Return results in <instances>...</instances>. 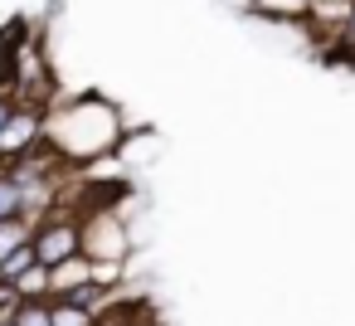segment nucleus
Wrapping results in <instances>:
<instances>
[{"instance_id": "nucleus-10", "label": "nucleus", "mask_w": 355, "mask_h": 326, "mask_svg": "<svg viewBox=\"0 0 355 326\" xmlns=\"http://www.w3.org/2000/svg\"><path fill=\"white\" fill-rule=\"evenodd\" d=\"M331 44H336V49H340L345 59H355V10H350V20H345V25H340V30L331 35Z\"/></svg>"}, {"instance_id": "nucleus-8", "label": "nucleus", "mask_w": 355, "mask_h": 326, "mask_svg": "<svg viewBox=\"0 0 355 326\" xmlns=\"http://www.w3.org/2000/svg\"><path fill=\"white\" fill-rule=\"evenodd\" d=\"M103 311L93 307H78V302H54V326H98Z\"/></svg>"}, {"instance_id": "nucleus-2", "label": "nucleus", "mask_w": 355, "mask_h": 326, "mask_svg": "<svg viewBox=\"0 0 355 326\" xmlns=\"http://www.w3.org/2000/svg\"><path fill=\"white\" fill-rule=\"evenodd\" d=\"M40 146H49V112L20 103V108L10 112L6 132H0V166H10V161H20V156H30V151H40Z\"/></svg>"}, {"instance_id": "nucleus-14", "label": "nucleus", "mask_w": 355, "mask_h": 326, "mask_svg": "<svg viewBox=\"0 0 355 326\" xmlns=\"http://www.w3.org/2000/svg\"><path fill=\"white\" fill-rule=\"evenodd\" d=\"M0 171H6V166H0Z\"/></svg>"}, {"instance_id": "nucleus-4", "label": "nucleus", "mask_w": 355, "mask_h": 326, "mask_svg": "<svg viewBox=\"0 0 355 326\" xmlns=\"http://www.w3.org/2000/svg\"><path fill=\"white\" fill-rule=\"evenodd\" d=\"M30 268H40V258H35V243H25V248H15L10 258H0V282L6 287H15Z\"/></svg>"}, {"instance_id": "nucleus-5", "label": "nucleus", "mask_w": 355, "mask_h": 326, "mask_svg": "<svg viewBox=\"0 0 355 326\" xmlns=\"http://www.w3.org/2000/svg\"><path fill=\"white\" fill-rule=\"evenodd\" d=\"M25 243H35V224L30 219H6V224H0V258H10Z\"/></svg>"}, {"instance_id": "nucleus-12", "label": "nucleus", "mask_w": 355, "mask_h": 326, "mask_svg": "<svg viewBox=\"0 0 355 326\" xmlns=\"http://www.w3.org/2000/svg\"><path fill=\"white\" fill-rule=\"evenodd\" d=\"M0 326H15V316H0Z\"/></svg>"}, {"instance_id": "nucleus-11", "label": "nucleus", "mask_w": 355, "mask_h": 326, "mask_svg": "<svg viewBox=\"0 0 355 326\" xmlns=\"http://www.w3.org/2000/svg\"><path fill=\"white\" fill-rule=\"evenodd\" d=\"M20 103H15V93H10V83L0 88V132H6V122H10V112H15Z\"/></svg>"}, {"instance_id": "nucleus-1", "label": "nucleus", "mask_w": 355, "mask_h": 326, "mask_svg": "<svg viewBox=\"0 0 355 326\" xmlns=\"http://www.w3.org/2000/svg\"><path fill=\"white\" fill-rule=\"evenodd\" d=\"M83 253V219H78V209H69V200L49 214V219H40L35 224V258H40V268H64V263H73Z\"/></svg>"}, {"instance_id": "nucleus-7", "label": "nucleus", "mask_w": 355, "mask_h": 326, "mask_svg": "<svg viewBox=\"0 0 355 326\" xmlns=\"http://www.w3.org/2000/svg\"><path fill=\"white\" fill-rule=\"evenodd\" d=\"M10 316H15V326H54V302L35 297V302H20Z\"/></svg>"}, {"instance_id": "nucleus-6", "label": "nucleus", "mask_w": 355, "mask_h": 326, "mask_svg": "<svg viewBox=\"0 0 355 326\" xmlns=\"http://www.w3.org/2000/svg\"><path fill=\"white\" fill-rule=\"evenodd\" d=\"M6 219H25V190L10 180V171H0V224Z\"/></svg>"}, {"instance_id": "nucleus-3", "label": "nucleus", "mask_w": 355, "mask_h": 326, "mask_svg": "<svg viewBox=\"0 0 355 326\" xmlns=\"http://www.w3.org/2000/svg\"><path fill=\"white\" fill-rule=\"evenodd\" d=\"M83 258H93L98 268H117L127 258V234L107 209H83Z\"/></svg>"}, {"instance_id": "nucleus-13", "label": "nucleus", "mask_w": 355, "mask_h": 326, "mask_svg": "<svg viewBox=\"0 0 355 326\" xmlns=\"http://www.w3.org/2000/svg\"><path fill=\"white\" fill-rule=\"evenodd\" d=\"M336 6H355V0H336Z\"/></svg>"}, {"instance_id": "nucleus-9", "label": "nucleus", "mask_w": 355, "mask_h": 326, "mask_svg": "<svg viewBox=\"0 0 355 326\" xmlns=\"http://www.w3.org/2000/svg\"><path fill=\"white\" fill-rule=\"evenodd\" d=\"M20 302H35V297H49V268H30L20 282H15Z\"/></svg>"}]
</instances>
